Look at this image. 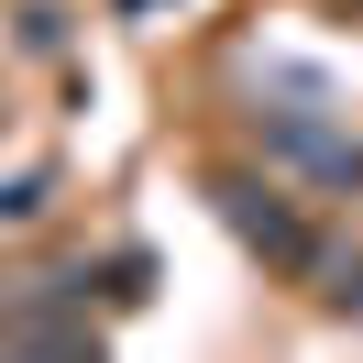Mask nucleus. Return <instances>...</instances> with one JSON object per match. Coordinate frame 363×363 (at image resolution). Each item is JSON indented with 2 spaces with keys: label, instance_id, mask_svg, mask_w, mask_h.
<instances>
[{
  "label": "nucleus",
  "instance_id": "obj_1",
  "mask_svg": "<svg viewBox=\"0 0 363 363\" xmlns=\"http://www.w3.org/2000/svg\"><path fill=\"white\" fill-rule=\"evenodd\" d=\"M253 121H264V155H275V165H297L308 187L363 199V143H352V133H330L319 111H253Z\"/></svg>",
  "mask_w": 363,
  "mask_h": 363
},
{
  "label": "nucleus",
  "instance_id": "obj_2",
  "mask_svg": "<svg viewBox=\"0 0 363 363\" xmlns=\"http://www.w3.org/2000/svg\"><path fill=\"white\" fill-rule=\"evenodd\" d=\"M220 209H231V231H242L264 264H297V275L319 264V242H308V220L286 209V187H253V177H231V187H220Z\"/></svg>",
  "mask_w": 363,
  "mask_h": 363
}]
</instances>
